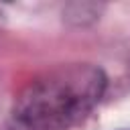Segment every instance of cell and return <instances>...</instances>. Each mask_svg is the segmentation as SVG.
<instances>
[{"label": "cell", "mask_w": 130, "mask_h": 130, "mask_svg": "<svg viewBox=\"0 0 130 130\" xmlns=\"http://www.w3.org/2000/svg\"><path fill=\"white\" fill-rule=\"evenodd\" d=\"M106 75L100 67L61 65L26 85L14 116L32 130H65L81 122L102 100Z\"/></svg>", "instance_id": "6da1fadb"}]
</instances>
